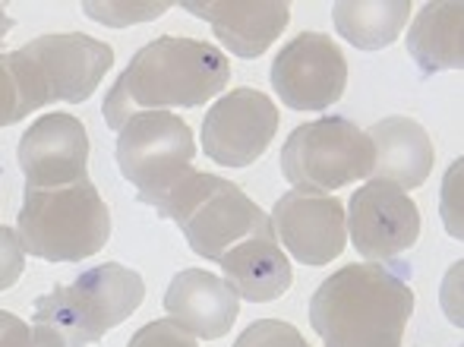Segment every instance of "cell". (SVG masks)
I'll return each mask as SVG.
<instances>
[{"label":"cell","mask_w":464,"mask_h":347,"mask_svg":"<svg viewBox=\"0 0 464 347\" xmlns=\"http://www.w3.org/2000/svg\"><path fill=\"white\" fill-rule=\"evenodd\" d=\"M348 61L323 32H300L272 61V89L294 111H325L344 95Z\"/></svg>","instance_id":"cell-9"},{"label":"cell","mask_w":464,"mask_h":347,"mask_svg":"<svg viewBox=\"0 0 464 347\" xmlns=\"http://www.w3.org/2000/svg\"><path fill=\"white\" fill-rule=\"evenodd\" d=\"M234 347H310V344L304 342V335H300L291 323L259 319V323H253L250 329L234 342Z\"/></svg>","instance_id":"cell-21"},{"label":"cell","mask_w":464,"mask_h":347,"mask_svg":"<svg viewBox=\"0 0 464 347\" xmlns=\"http://www.w3.org/2000/svg\"><path fill=\"white\" fill-rule=\"evenodd\" d=\"M344 225L351 231V244L370 262L395 259L420 237L417 202L401 187L385 180H370L351 196Z\"/></svg>","instance_id":"cell-10"},{"label":"cell","mask_w":464,"mask_h":347,"mask_svg":"<svg viewBox=\"0 0 464 347\" xmlns=\"http://www.w3.org/2000/svg\"><path fill=\"white\" fill-rule=\"evenodd\" d=\"M44 80V89L54 101L80 104L98 89L111 67L114 51L111 44L98 42L82 32H61V35H42L19 48Z\"/></svg>","instance_id":"cell-11"},{"label":"cell","mask_w":464,"mask_h":347,"mask_svg":"<svg viewBox=\"0 0 464 347\" xmlns=\"http://www.w3.org/2000/svg\"><path fill=\"white\" fill-rule=\"evenodd\" d=\"M25 268V250L19 244V234L10 227H0V291L13 287Z\"/></svg>","instance_id":"cell-25"},{"label":"cell","mask_w":464,"mask_h":347,"mask_svg":"<svg viewBox=\"0 0 464 347\" xmlns=\"http://www.w3.org/2000/svg\"><path fill=\"white\" fill-rule=\"evenodd\" d=\"M461 168H464V161L459 159L452 168H449V180H446V193H442V215H446V227H449V234L452 237H464V231H461V199H459V212H455V180H459V174H461Z\"/></svg>","instance_id":"cell-26"},{"label":"cell","mask_w":464,"mask_h":347,"mask_svg":"<svg viewBox=\"0 0 464 347\" xmlns=\"http://www.w3.org/2000/svg\"><path fill=\"white\" fill-rule=\"evenodd\" d=\"M19 244L48 262H82L111 237V208L95 183L80 180L54 189H25L16 218Z\"/></svg>","instance_id":"cell-5"},{"label":"cell","mask_w":464,"mask_h":347,"mask_svg":"<svg viewBox=\"0 0 464 347\" xmlns=\"http://www.w3.org/2000/svg\"><path fill=\"white\" fill-rule=\"evenodd\" d=\"M165 310L189 335L215 342L231 332L240 313V297L218 275L202 272V268H184L168 284Z\"/></svg>","instance_id":"cell-14"},{"label":"cell","mask_w":464,"mask_h":347,"mask_svg":"<svg viewBox=\"0 0 464 347\" xmlns=\"http://www.w3.org/2000/svg\"><path fill=\"white\" fill-rule=\"evenodd\" d=\"M278 133V108L259 89H234L208 108L202 149L221 168H250Z\"/></svg>","instance_id":"cell-8"},{"label":"cell","mask_w":464,"mask_h":347,"mask_svg":"<svg viewBox=\"0 0 464 347\" xmlns=\"http://www.w3.org/2000/svg\"><path fill=\"white\" fill-rule=\"evenodd\" d=\"M25 189H54L86 180L89 133L73 114H44L19 140Z\"/></svg>","instance_id":"cell-13"},{"label":"cell","mask_w":464,"mask_h":347,"mask_svg":"<svg viewBox=\"0 0 464 347\" xmlns=\"http://www.w3.org/2000/svg\"><path fill=\"white\" fill-rule=\"evenodd\" d=\"M184 10L199 19H208L215 38L244 61L266 54L269 44H276L278 35L291 23V6L278 4V0H259V4L208 0V4H184Z\"/></svg>","instance_id":"cell-15"},{"label":"cell","mask_w":464,"mask_h":347,"mask_svg":"<svg viewBox=\"0 0 464 347\" xmlns=\"http://www.w3.org/2000/svg\"><path fill=\"white\" fill-rule=\"evenodd\" d=\"M142 297L146 281L140 272L121 262H104L82 272L73 284H57L38 297L32 323L61 338L63 347H92L104 332L127 323L140 310Z\"/></svg>","instance_id":"cell-4"},{"label":"cell","mask_w":464,"mask_h":347,"mask_svg":"<svg viewBox=\"0 0 464 347\" xmlns=\"http://www.w3.org/2000/svg\"><path fill=\"white\" fill-rule=\"evenodd\" d=\"M155 212L184 231L196 256L212 262H221L227 250L250 237H276L269 215L244 189L215 174H187Z\"/></svg>","instance_id":"cell-3"},{"label":"cell","mask_w":464,"mask_h":347,"mask_svg":"<svg viewBox=\"0 0 464 347\" xmlns=\"http://www.w3.org/2000/svg\"><path fill=\"white\" fill-rule=\"evenodd\" d=\"M117 168L140 193V202L159 206L187 174H193V130L168 111H146L123 123L117 140Z\"/></svg>","instance_id":"cell-6"},{"label":"cell","mask_w":464,"mask_h":347,"mask_svg":"<svg viewBox=\"0 0 464 347\" xmlns=\"http://www.w3.org/2000/svg\"><path fill=\"white\" fill-rule=\"evenodd\" d=\"M13 25H16V23H13V19H10V13H6V6L0 4V42H4V35L13 29Z\"/></svg>","instance_id":"cell-27"},{"label":"cell","mask_w":464,"mask_h":347,"mask_svg":"<svg viewBox=\"0 0 464 347\" xmlns=\"http://www.w3.org/2000/svg\"><path fill=\"white\" fill-rule=\"evenodd\" d=\"M171 4H86V13L102 25L123 29L130 23H146L168 10Z\"/></svg>","instance_id":"cell-22"},{"label":"cell","mask_w":464,"mask_h":347,"mask_svg":"<svg viewBox=\"0 0 464 347\" xmlns=\"http://www.w3.org/2000/svg\"><path fill=\"white\" fill-rule=\"evenodd\" d=\"M272 227L287 253L304 265H329L342 256L348 240L342 202L310 189H291L281 196L272 208Z\"/></svg>","instance_id":"cell-12"},{"label":"cell","mask_w":464,"mask_h":347,"mask_svg":"<svg viewBox=\"0 0 464 347\" xmlns=\"http://www.w3.org/2000/svg\"><path fill=\"white\" fill-rule=\"evenodd\" d=\"M221 272L231 291L250 304H269L294 284V268L281 253L278 237H250L221 256Z\"/></svg>","instance_id":"cell-17"},{"label":"cell","mask_w":464,"mask_h":347,"mask_svg":"<svg viewBox=\"0 0 464 347\" xmlns=\"http://www.w3.org/2000/svg\"><path fill=\"white\" fill-rule=\"evenodd\" d=\"M0 347H63V342L42 325H29L0 310Z\"/></svg>","instance_id":"cell-23"},{"label":"cell","mask_w":464,"mask_h":347,"mask_svg":"<svg viewBox=\"0 0 464 347\" xmlns=\"http://www.w3.org/2000/svg\"><path fill=\"white\" fill-rule=\"evenodd\" d=\"M372 171V146L348 117H323L297 127L281 149V174L310 193H332Z\"/></svg>","instance_id":"cell-7"},{"label":"cell","mask_w":464,"mask_h":347,"mask_svg":"<svg viewBox=\"0 0 464 347\" xmlns=\"http://www.w3.org/2000/svg\"><path fill=\"white\" fill-rule=\"evenodd\" d=\"M338 35L361 51H379L398 38L411 16L408 0H382V4H367V0H342L332 10Z\"/></svg>","instance_id":"cell-19"},{"label":"cell","mask_w":464,"mask_h":347,"mask_svg":"<svg viewBox=\"0 0 464 347\" xmlns=\"http://www.w3.org/2000/svg\"><path fill=\"white\" fill-rule=\"evenodd\" d=\"M404 265H344L310 297V325L325 347H401L414 313Z\"/></svg>","instance_id":"cell-2"},{"label":"cell","mask_w":464,"mask_h":347,"mask_svg":"<svg viewBox=\"0 0 464 347\" xmlns=\"http://www.w3.org/2000/svg\"><path fill=\"white\" fill-rule=\"evenodd\" d=\"M127 347H199L196 338L187 329H180L174 319H155V323L142 325Z\"/></svg>","instance_id":"cell-24"},{"label":"cell","mask_w":464,"mask_h":347,"mask_svg":"<svg viewBox=\"0 0 464 347\" xmlns=\"http://www.w3.org/2000/svg\"><path fill=\"white\" fill-rule=\"evenodd\" d=\"M461 29L464 6L461 4H423L408 32V54L423 70V76L442 73V70H461Z\"/></svg>","instance_id":"cell-18"},{"label":"cell","mask_w":464,"mask_h":347,"mask_svg":"<svg viewBox=\"0 0 464 347\" xmlns=\"http://www.w3.org/2000/svg\"><path fill=\"white\" fill-rule=\"evenodd\" d=\"M231 82V61L225 51L199 38L161 35L130 57L121 80L104 95L102 114L121 133L136 114L159 108H199L221 95Z\"/></svg>","instance_id":"cell-1"},{"label":"cell","mask_w":464,"mask_h":347,"mask_svg":"<svg viewBox=\"0 0 464 347\" xmlns=\"http://www.w3.org/2000/svg\"><path fill=\"white\" fill-rule=\"evenodd\" d=\"M44 104H51V95L29 57L23 51L0 54V127L23 120Z\"/></svg>","instance_id":"cell-20"},{"label":"cell","mask_w":464,"mask_h":347,"mask_svg":"<svg viewBox=\"0 0 464 347\" xmlns=\"http://www.w3.org/2000/svg\"><path fill=\"white\" fill-rule=\"evenodd\" d=\"M372 146V180L395 183L401 189H417L433 171V142L430 133L411 117H385L367 130Z\"/></svg>","instance_id":"cell-16"}]
</instances>
